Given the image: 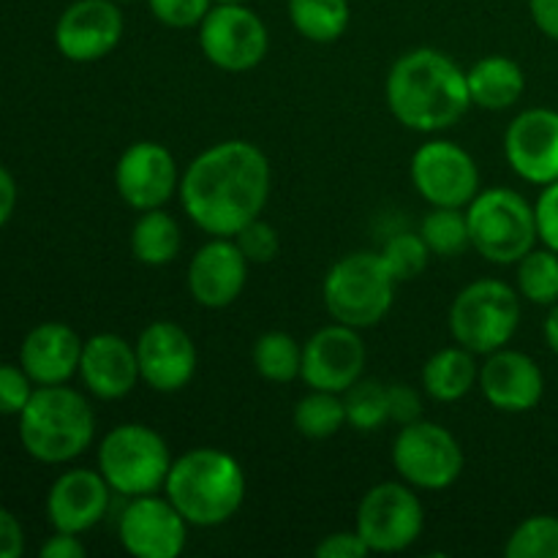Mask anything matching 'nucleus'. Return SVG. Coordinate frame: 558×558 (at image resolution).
I'll return each instance as SVG.
<instances>
[{
	"label": "nucleus",
	"instance_id": "nucleus-1",
	"mask_svg": "<svg viewBox=\"0 0 558 558\" xmlns=\"http://www.w3.org/2000/svg\"><path fill=\"white\" fill-rule=\"evenodd\" d=\"M183 210L210 238H234L259 218L270 196V161L245 140L207 147L180 178Z\"/></svg>",
	"mask_w": 558,
	"mask_h": 558
},
{
	"label": "nucleus",
	"instance_id": "nucleus-2",
	"mask_svg": "<svg viewBox=\"0 0 558 558\" xmlns=\"http://www.w3.org/2000/svg\"><path fill=\"white\" fill-rule=\"evenodd\" d=\"M385 93L398 123L420 134L450 129L472 107L466 71L430 47L401 54L387 74Z\"/></svg>",
	"mask_w": 558,
	"mask_h": 558
},
{
	"label": "nucleus",
	"instance_id": "nucleus-3",
	"mask_svg": "<svg viewBox=\"0 0 558 558\" xmlns=\"http://www.w3.org/2000/svg\"><path fill=\"white\" fill-rule=\"evenodd\" d=\"M163 490L191 526L210 529L238 515L245 499V474L229 452L196 447L174 458Z\"/></svg>",
	"mask_w": 558,
	"mask_h": 558
},
{
	"label": "nucleus",
	"instance_id": "nucleus-4",
	"mask_svg": "<svg viewBox=\"0 0 558 558\" xmlns=\"http://www.w3.org/2000/svg\"><path fill=\"white\" fill-rule=\"evenodd\" d=\"M96 436V414L85 396L65 385L33 390L20 414V441L27 456L41 463L80 458Z\"/></svg>",
	"mask_w": 558,
	"mask_h": 558
},
{
	"label": "nucleus",
	"instance_id": "nucleus-5",
	"mask_svg": "<svg viewBox=\"0 0 558 558\" xmlns=\"http://www.w3.org/2000/svg\"><path fill=\"white\" fill-rule=\"evenodd\" d=\"M396 278L381 254L354 251L330 267L325 278V308L336 322L349 327L379 325L392 308Z\"/></svg>",
	"mask_w": 558,
	"mask_h": 558
},
{
	"label": "nucleus",
	"instance_id": "nucleus-6",
	"mask_svg": "<svg viewBox=\"0 0 558 558\" xmlns=\"http://www.w3.org/2000/svg\"><path fill=\"white\" fill-rule=\"evenodd\" d=\"M472 248L494 265H518L534 243L537 216L534 207L512 189H485L466 205Z\"/></svg>",
	"mask_w": 558,
	"mask_h": 558
},
{
	"label": "nucleus",
	"instance_id": "nucleus-7",
	"mask_svg": "<svg viewBox=\"0 0 558 558\" xmlns=\"http://www.w3.org/2000/svg\"><path fill=\"white\" fill-rule=\"evenodd\" d=\"M169 469L172 452L163 436L150 425H118L98 445V472L104 474L112 494L125 499L156 494L167 483Z\"/></svg>",
	"mask_w": 558,
	"mask_h": 558
},
{
	"label": "nucleus",
	"instance_id": "nucleus-8",
	"mask_svg": "<svg viewBox=\"0 0 558 558\" xmlns=\"http://www.w3.org/2000/svg\"><path fill=\"white\" fill-rule=\"evenodd\" d=\"M521 325V298L496 278L469 283L450 305V332L463 349L488 357L505 349Z\"/></svg>",
	"mask_w": 558,
	"mask_h": 558
},
{
	"label": "nucleus",
	"instance_id": "nucleus-9",
	"mask_svg": "<svg viewBox=\"0 0 558 558\" xmlns=\"http://www.w3.org/2000/svg\"><path fill=\"white\" fill-rule=\"evenodd\" d=\"M425 526L423 501L409 483H379L360 499L354 529L371 554H401Z\"/></svg>",
	"mask_w": 558,
	"mask_h": 558
},
{
	"label": "nucleus",
	"instance_id": "nucleus-10",
	"mask_svg": "<svg viewBox=\"0 0 558 558\" xmlns=\"http://www.w3.org/2000/svg\"><path fill=\"white\" fill-rule=\"evenodd\" d=\"M392 463L403 483L412 488L445 490L461 477L463 450L450 430L428 420H417L398 430Z\"/></svg>",
	"mask_w": 558,
	"mask_h": 558
},
{
	"label": "nucleus",
	"instance_id": "nucleus-11",
	"mask_svg": "<svg viewBox=\"0 0 558 558\" xmlns=\"http://www.w3.org/2000/svg\"><path fill=\"white\" fill-rule=\"evenodd\" d=\"M199 47L221 71H251L265 60L270 36L256 11L243 3H216L199 25Z\"/></svg>",
	"mask_w": 558,
	"mask_h": 558
},
{
	"label": "nucleus",
	"instance_id": "nucleus-12",
	"mask_svg": "<svg viewBox=\"0 0 558 558\" xmlns=\"http://www.w3.org/2000/svg\"><path fill=\"white\" fill-rule=\"evenodd\" d=\"M412 183L430 207H466L480 194V169L461 145L434 140L412 156Z\"/></svg>",
	"mask_w": 558,
	"mask_h": 558
},
{
	"label": "nucleus",
	"instance_id": "nucleus-13",
	"mask_svg": "<svg viewBox=\"0 0 558 558\" xmlns=\"http://www.w3.org/2000/svg\"><path fill=\"white\" fill-rule=\"evenodd\" d=\"M365 360H368V349H365L357 327L336 322V325L316 330L305 341L300 379L311 390H327L341 396L354 381L363 379Z\"/></svg>",
	"mask_w": 558,
	"mask_h": 558
},
{
	"label": "nucleus",
	"instance_id": "nucleus-14",
	"mask_svg": "<svg viewBox=\"0 0 558 558\" xmlns=\"http://www.w3.org/2000/svg\"><path fill=\"white\" fill-rule=\"evenodd\" d=\"M191 523L178 507L156 494L134 496L118 521L123 550L136 558H178L189 543Z\"/></svg>",
	"mask_w": 558,
	"mask_h": 558
},
{
	"label": "nucleus",
	"instance_id": "nucleus-15",
	"mask_svg": "<svg viewBox=\"0 0 558 558\" xmlns=\"http://www.w3.org/2000/svg\"><path fill=\"white\" fill-rule=\"evenodd\" d=\"M114 189L125 205L140 213L163 207L180 189L178 161L158 142H134L118 158Z\"/></svg>",
	"mask_w": 558,
	"mask_h": 558
},
{
	"label": "nucleus",
	"instance_id": "nucleus-16",
	"mask_svg": "<svg viewBox=\"0 0 558 558\" xmlns=\"http://www.w3.org/2000/svg\"><path fill=\"white\" fill-rule=\"evenodd\" d=\"M123 38V14L114 0H76L54 25V47L71 63H96Z\"/></svg>",
	"mask_w": 558,
	"mask_h": 558
},
{
	"label": "nucleus",
	"instance_id": "nucleus-17",
	"mask_svg": "<svg viewBox=\"0 0 558 558\" xmlns=\"http://www.w3.org/2000/svg\"><path fill=\"white\" fill-rule=\"evenodd\" d=\"M136 360L145 385L158 392H178L194 379L196 347L174 322H153L136 338Z\"/></svg>",
	"mask_w": 558,
	"mask_h": 558
},
{
	"label": "nucleus",
	"instance_id": "nucleus-18",
	"mask_svg": "<svg viewBox=\"0 0 558 558\" xmlns=\"http://www.w3.org/2000/svg\"><path fill=\"white\" fill-rule=\"evenodd\" d=\"M505 156L526 183L548 185L558 180V112L526 109L518 114L505 134Z\"/></svg>",
	"mask_w": 558,
	"mask_h": 558
},
{
	"label": "nucleus",
	"instance_id": "nucleus-19",
	"mask_svg": "<svg viewBox=\"0 0 558 558\" xmlns=\"http://www.w3.org/2000/svg\"><path fill=\"white\" fill-rule=\"evenodd\" d=\"M248 265L234 238H213L189 265L191 298L205 308H227L243 294Z\"/></svg>",
	"mask_w": 558,
	"mask_h": 558
},
{
	"label": "nucleus",
	"instance_id": "nucleus-20",
	"mask_svg": "<svg viewBox=\"0 0 558 558\" xmlns=\"http://www.w3.org/2000/svg\"><path fill=\"white\" fill-rule=\"evenodd\" d=\"M112 488L101 472L71 469L52 483L47 496V518L54 532L85 534L104 521Z\"/></svg>",
	"mask_w": 558,
	"mask_h": 558
},
{
	"label": "nucleus",
	"instance_id": "nucleus-21",
	"mask_svg": "<svg viewBox=\"0 0 558 558\" xmlns=\"http://www.w3.org/2000/svg\"><path fill=\"white\" fill-rule=\"evenodd\" d=\"M480 390L499 412H532L545 392V376L529 354L515 349H496L480 368Z\"/></svg>",
	"mask_w": 558,
	"mask_h": 558
},
{
	"label": "nucleus",
	"instance_id": "nucleus-22",
	"mask_svg": "<svg viewBox=\"0 0 558 558\" xmlns=\"http://www.w3.org/2000/svg\"><path fill=\"white\" fill-rule=\"evenodd\" d=\"M80 376L96 398L120 401L142 379L136 347L118 332H96L82 347Z\"/></svg>",
	"mask_w": 558,
	"mask_h": 558
},
{
	"label": "nucleus",
	"instance_id": "nucleus-23",
	"mask_svg": "<svg viewBox=\"0 0 558 558\" xmlns=\"http://www.w3.org/2000/svg\"><path fill=\"white\" fill-rule=\"evenodd\" d=\"M82 341L63 322H44L33 327L20 347V365L31 376L33 385H65L74 374H80Z\"/></svg>",
	"mask_w": 558,
	"mask_h": 558
},
{
	"label": "nucleus",
	"instance_id": "nucleus-24",
	"mask_svg": "<svg viewBox=\"0 0 558 558\" xmlns=\"http://www.w3.org/2000/svg\"><path fill=\"white\" fill-rule=\"evenodd\" d=\"M466 85L472 104L499 112L518 104L526 90V76L521 65L507 54H488L466 71Z\"/></svg>",
	"mask_w": 558,
	"mask_h": 558
},
{
	"label": "nucleus",
	"instance_id": "nucleus-25",
	"mask_svg": "<svg viewBox=\"0 0 558 558\" xmlns=\"http://www.w3.org/2000/svg\"><path fill=\"white\" fill-rule=\"evenodd\" d=\"M480 381V368L474 352L458 347L439 349L430 354L428 363L423 365V387L434 401L456 403L463 396L472 392V387Z\"/></svg>",
	"mask_w": 558,
	"mask_h": 558
},
{
	"label": "nucleus",
	"instance_id": "nucleus-26",
	"mask_svg": "<svg viewBox=\"0 0 558 558\" xmlns=\"http://www.w3.org/2000/svg\"><path fill=\"white\" fill-rule=\"evenodd\" d=\"M180 245H183V238H180L178 221L161 207L142 213L131 229V254L147 267L169 265L180 254Z\"/></svg>",
	"mask_w": 558,
	"mask_h": 558
},
{
	"label": "nucleus",
	"instance_id": "nucleus-27",
	"mask_svg": "<svg viewBox=\"0 0 558 558\" xmlns=\"http://www.w3.org/2000/svg\"><path fill=\"white\" fill-rule=\"evenodd\" d=\"M349 0H289L294 31L314 44H332L349 27Z\"/></svg>",
	"mask_w": 558,
	"mask_h": 558
},
{
	"label": "nucleus",
	"instance_id": "nucleus-28",
	"mask_svg": "<svg viewBox=\"0 0 558 558\" xmlns=\"http://www.w3.org/2000/svg\"><path fill=\"white\" fill-rule=\"evenodd\" d=\"M254 368L262 379L289 385V381L298 379L300 368H303V349L289 332L270 330L256 338Z\"/></svg>",
	"mask_w": 558,
	"mask_h": 558
},
{
	"label": "nucleus",
	"instance_id": "nucleus-29",
	"mask_svg": "<svg viewBox=\"0 0 558 558\" xmlns=\"http://www.w3.org/2000/svg\"><path fill=\"white\" fill-rule=\"evenodd\" d=\"M347 425V407L338 392L311 390L294 407V428L305 439H330Z\"/></svg>",
	"mask_w": 558,
	"mask_h": 558
},
{
	"label": "nucleus",
	"instance_id": "nucleus-30",
	"mask_svg": "<svg viewBox=\"0 0 558 558\" xmlns=\"http://www.w3.org/2000/svg\"><path fill=\"white\" fill-rule=\"evenodd\" d=\"M343 407H347V423L360 434H374L381 430L390 420V396L387 385L379 379H357L343 392Z\"/></svg>",
	"mask_w": 558,
	"mask_h": 558
},
{
	"label": "nucleus",
	"instance_id": "nucleus-31",
	"mask_svg": "<svg viewBox=\"0 0 558 558\" xmlns=\"http://www.w3.org/2000/svg\"><path fill=\"white\" fill-rule=\"evenodd\" d=\"M420 234H423L430 254L445 256V259H450V256H461L463 251L472 245V238H469V221L463 207H434V210L423 218Z\"/></svg>",
	"mask_w": 558,
	"mask_h": 558
},
{
	"label": "nucleus",
	"instance_id": "nucleus-32",
	"mask_svg": "<svg viewBox=\"0 0 558 558\" xmlns=\"http://www.w3.org/2000/svg\"><path fill=\"white\" fill-rule=\"evenodd\" d=\"M518 292L534 305L558 303V254L532 248L518 262Z\"/></svg>",
	"mask_w": 558,
	"mask_h": 558
},
{
	"label": "nucleus",
	"instance_id": "nucleus-33",
	"mask_svg": "<svg viewBox=\"0 0 558 558\" xmlns=\"http://www.w3.org/2000/svg\"><path fill=\"white\" fill-rule=\"evenodd\" d=\"M507 558H558V518L532 515L510 534Z\"/></svg>",
	"mask_w": 558,
	"mask_h": 558
},
{
	"label": "nucleus",
	"instance_id": "nucleus-34",
	"mask_svg": "<svg viewBox=\"0 0 558 558\" xmlns=\"http://www.w3.org/2000/svg\"><path fill=\"white\" fill-rule=\"evenodd\" d=\"M385 265L390 267L392 278L398 283L403 281H412V278L423 276L425 267H428L430 259V248L425 245L423 234H414V232H401L396 238H390L385 243V248L379 251Z\"/></svg>",
	"mask_w": 558,
	"mask_h": 558
},
{
	"label": "nucleus",
	"instance_id": "nucleus-35",
	"mask_svg": "<svg viewBox=\"0 0 558 558\" xmlns=\"http://www.w3.org/2000/svg\"><path fill=\"white\" fill-rule=\"evenodd\" d=\"M234 243L240 245V251L245 254V259L254 262V265H267V262L276 259L278 248H281V238L272 229V223L254 218L251 223H245L238 234H234Z\"/></svg>",
	"mask_w": 558,
	"mask_h": 558
},
{
	"label": "nucleus",
	"instance_id": "nucleus-36",
	"mask_svg": "<svg viewBox=\"0 0 558 558\" xmlns=\"http://www.w3.org/2000/svg\"><path fill=\"white\" fill-rule=\"evenodd\" d=\"M147 5L161 25L185 31V27L202 25L207 11L213 9V0H147Z\"/></svg>",
	"mask_w": 558,
	"mask_h": 558
},
{
	"label": "nucleus",
	"instance_id": "nucleus-37",
	"mask_svg": "<svg viewBox=\"0 0 558 558\" xmlns=\"http://www.w3.org/2000/svg\"><path fill=\"white\" fill-rule=\"evenodd\" d=\"M33 396V379L25 368L0 363V414L3 417H20Z\"/></svg>",
	"mask_w": 558,
	"mask_h": 558
},
{
	"label": "nucleus",
	"instance_id": "nucleus-38",
	"mask_svg": "<svg viewBox=\"0 0 558 558\" xmlns=\"http://www.w3.org/2000/svg\"><path fill=\"white\" fill-rule=\"evenodd\" d=\"M534 216H537V234L543 245L558 254V180L545 185L534 205Z\"/></svg>",
	"mask_w": 558,
	"mask_h": 558
},
{
	"label": "nucleus",
	"instance_id": "nucleus-39",
	"mask_svg": "<svg viewBox=\"0 0 558 558\" xmlns=\"http://www.w3.org/2000/svg\"><path fill=\"white\" fill-rule=\"evenodd\" d=\"M387 396H390V420H396L398 425L423 420V398L414 387L396 381V385H387Z\"/></svg>",
	"mask_w": 558,
	"mask_h": 558
},
{
	"label": "nucleus",
	"instance_id": "nucleus-40",
	"mask_svg": "<svg viewBox=\"0 0 558 558\" xmlns=\"http://www.w3.org/2000/svg\"><path fill=\"white\" fill-rule=\"evenodd\" d=\"M319 558H363L368 556V545L363 543V537L357 534V529L354 532H336L330 534V537L322 539L319 545H316L314 550Z\"/></svg>",
	"mask_w": 558,
	"mask_h": 558
},
{
	"label": "nucleus",
	"instance_id": "nucleus-41",
	"mask_svg": "<svg viewBox=\"0 0 558 558\" xmlns=\"http://www.w3.org/2000/svg\"><path fill=\"white\" fill-rule=\"evenodd\" d=\"M25 550V532L5 507H0V558H20Z\"/></svg>",
	"mask_w": 558,
	"mask_h": 558
},
{
	"label": "nucleus",
	"instance_id": "nucleus-42",
	"mask_svg": "<svg viewBox=\"0 0 558 558\" xmlns=\"http://www.w3.org/2000/svg\"><path fill=\"white\" fill-rule=\"evenodd\" d=\"M44 558H82L85 556V545H82L80 534L54 532L47 543L41 545Z\"/></svg>",
	"mask_w": 558,
	"mask_h": 558
},
{
	"label": "nucleus",
	"instance_id": "nucleus-43",
	"mask_svg": "<svg viewBox=\"0 0 558 558\" xmlns=\"http://www.w3.org/2000/svg\"><path fill=\"white\" fill-rule=\"evenodd\" d=\"M529 11L539 31L558 41V0H529Z\"/></svg>",
	"mask_w": 558,
	"mask_h": 558
},
{
	"label": "nucleus",
	"instance_id": "nucleus-44",
	"mask_svg": "<svg viewBox=\"0 0 558 558\" xmlns=\"http://www.w3.org/2000/svg\"><path fill=\"white\" fill-rule=\"evenodd\" d=\"M16 207V183L11 178V172L5 167H0V227L9 223V218L14 216Z\"/></svg>",
	"mask_w": 558,
	"mask_h": 558
},
{
	"label": "nucleus",
	"instance_id": "nucleus-45",
	"mask_svg": "<svg viewBox=\"0 0 558 558\" xmlns=\"http://www.w3.org/2000/svg\"><path fill=\"white\" fill-rule=\"evenodd\" d=\"M545 341L554 349V354H558V303L550 305V314L545 319Z\"/></svg>",
	"mask_w": 558,
	"mask_h": 558
},
{
	"label": "nucleus",
	"instance_id": "nucleus-46",
	"mask_svg": "<svg viewBox=\"0 0 558 558\" xmlns=\"http://www.w3.org/2000/svg\"><path fill=\"white\" fill-rule=\"evenodd\" d=\"M213 3H243V0H213Z\"/></svg>",
	"mask_w": 558,
	"mask_h": 558
}]
</instances>
